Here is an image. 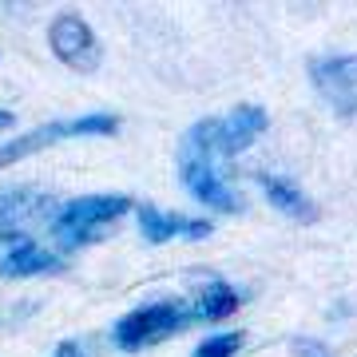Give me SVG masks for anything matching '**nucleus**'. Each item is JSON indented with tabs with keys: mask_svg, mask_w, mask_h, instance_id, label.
Returning <instances> with one entry per match:
<instances>
[{
	"mask_svg": "<svg viewBox=\"0 0 357 357\" xmlns=\"http://www.w3.org/2000/svg\"><path fill=\"white\" fill-rule=\"evenodd\" d=\"M238 306H243V294L234 290L230 282L215 278L203 294H199V306L191 310V318L195 321H222V318H230Z\"/></svg>",
	"mask_w": 357,
	"mask_h": 357,
	"instance_id": "f8f14e48",
	"label": "nucleus"
},
{
	"mask_svg": "<svg viewBox=\"0 0 357 357\" xmlns=\"http://www.w3.org/2000/svg\"><path fill=\"white\" fill-rule=\"evenodd\" d=\"M48 203H52V195L40 191V187H8V191H0V246L20 238L24 227Z\"/></svg>",
	"mask_w": 357,
	"mask_h": 357,
	"instance_id": "1a4fd4ad",
	"label": "nucleus"
},
{
	"mask_svg": "<svg viewBox=\"0 0 357 357\" xmlns=\"http://www.w3.org/2000/svg\"><path fill=\"white\" fill-rule=\"evenodd\" d=\"M187 321H191V310L183 306L178 298H167V302H147V306H135L131 314H123L115 321L112 337L119 349L131 354V349H147V345L178 333Z\"/></svg>",
	"mask_w": 357,
	"mask_h": 357,
	"instance_id": "20e7f679",
	"label": "nucleus"
},
{
	"mask_svg": "<svg viewBox=\"0 0 357 357\" xmlns=\"http://www.w3.org/2000/svg\"><path fill=\"white\" fill-rule=\"evenodd\" d=\"M48 48L56 52V60L72 72H96L103 60V48L96 32L88 28V20L79 13H64L48 24Z\"/></svg>",
	"mask_w": 357,
	"mask_h": 357,
	"instance_id": "39448f33",
	"label": "nucleus"
},
{
	"mask_svg": "<svg viewBox=\"0 0 357 357\" xmlns=\"http://www.w3.org/2000/svg\"><path fill=\"white\" fill-rule=\"evenodd\" d=\"M310 84L342 119L357 115V56H318L310 60Z\"/></svg>",
	"mask_w": 357,
	"mask_h": 357,
	"instance_id": "423d86ee",
	"label": "nucleus"
},
{
	"mask_svg": "<svg viewBox=\"0 0 357 357\" xmlns=\"http://www.w3.org/2000/svg\"><path fill=\"white\" fill-rule=\"evenodd\" d=\"M84 349H79V342H64V345H56V354L52 357H79Z\"/></svg>",
	"mask_w": 357,
	"mask_h": 357,
	"instance_id": "4468645a",
	"label": "nucleus"
},
{
	"mask_svg": "<svg viewBox=\"0 0 357 357\" xmlns=\"http://www.w3.org/2000/svg\"><path fill=\"white\" fill-rule=\"evenodd\" d=\"M135 218H139L143 243H151V246L175 243V238H206V234H211V222H206V218L167 215V211H159V206H151V203L135 206Z\"/></svg>",
	"mask_w": 357,
	"mask_h": 357,
	"instance_id": "0eeeda50",
	"label": "nucleus"
},
{
	"mask_svg": "<svg viewBox=\"0 0 357 357\" xmlns=\"http://www.w3.org/2000/svg\"><path fill=\"white\" fill-rule=\"evenodd\" d=\"M262 191H266L270 206L282 211L286 218H298V222H318V206L294 178L286 175H262Z\"/></svg>",
	"mask_w": 357,
	"mask_h": 357,
	"instance_id": "9b49d317",
	"label": "nucleus"
},
{
	"mask_svg": "<svg viewBox=\"0 0 357 357\" xmlns=\"http://www.w3.org/2000/svg\"><path fill=\"white\" fill-rule=\"evenodd\" d=\"M262 131H266V107H258V103H238L230 115L218 119V155L230 159V155L246 151Z\"/></svg>",
	"mask_w": 357,
	"mask_h": 357,
	"instance_id": "9d476101",
	"label": "nucleus"
},
{
	"mask_svg": "<svg viewBox=\"0 0 357 357\" xmlns=\"http://www.w3.org/2000/svg\"><path fill=\"white\" fill-rule=\"evenodd\" d=\"M128 211H135L128 195H79L52 218V238L60 243V250H79V246L96 243L100 230L115 218H123Z\"/></svg>",
	"mask_w": 357,
	"mask_h": 357,
	"instance_id": "f03ea898",
	"label": "nucleus"
},
{
	"mask_svg": "<svg viewBox=\"0 0 357 357\" xmlns=\"http://www.w3.org/2000/svg\"><path fill=\"white\" fill-rule=\"evenodd\" d=\"M8 128H16V115L0 107V131H8Z\"/></svg>",
	"mask_w": 357,
	"mask_h": 357,
	"instance_id": "2eb2a0df",
	"label": "nucleus"
},
{
	"mask_svg": "<svg viewBox=\"0 0 357 357\" xmlns=\"http://www.w3.org/2000/svg\"><path fill=\"white\" fill-rule=\"evenodd\" d=\"M119 131V115L112 112H88V115H76V119H52V123H40V128L24 131L0 147V167H13L28 155L44 151L52 143L60 139H72V135H115Z\"/></svg>",
	"mask_w": 357,
	"mask_h": 357,
	"instance_id": "7ed1b4c3",
	"label": "nucleus"
},
{
	"mask_svg": "<svg viewBox=\"0 0 357 357\" xmlns=\"http://www.w3.org/2000/svg\"><path fill=\"white\" fill-rule=\"evenodd\" d=\"M222 155H218V119H199L187 135L178 139V178L183 191L199 199L211 211H243V195L230 187V178L222 175Z\"/></svg>",
	"mask_w": 357,
	"mask_h": 357,
	"instance_id": "f257e3e1",
	"label": "nucleus"
},
{
	"mask_svg": "<svg viewBox=\"0 0 357 357\" xmlns=\"http://www.w3.org/2000/svg\"><path fill=\"white\" fill-rule=\"evenodd\" d=\"M60 266H64V258L32 243L28 234L0 246V278H40V274H56Z\"/></svg>",
	"mask_w": 357,
	"mask_h": 357,
	"instance_id": "6e6552de",
	"label": "nucleus"
},
{
	"mask_svg": "<svg viewBox=\"0 0 357 357\" xmlns=\"http://www.w3.org/2000/svg\"><path fill=\"white\" fill-rule=\"evenodd\" d=\"M246 333L243 330H230V333H211V337H203V342L195 345L191 357H234L238 349H243Z\"/></svg>",
	"mask_w": 357,
	"mask_h": 357,
	"instance_id": "ddd939ff",
	"label": "nucleus"
}]
</instances>
